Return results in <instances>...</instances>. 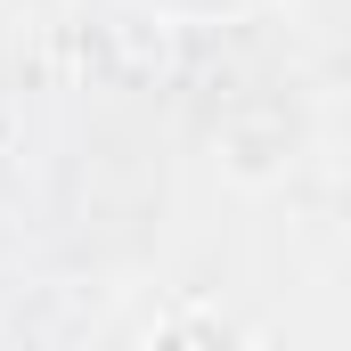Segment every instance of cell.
<instances>
[{
	"label": "cell",
	"mask_w": 351,
	"mask_h": 351,
	"mask_svg": "<svg viewBox=\"0 0 351 351\" xmlns=\"http://www.w3.org/2000/svg\"><path fill=\"white\" fill-rule=\"evenodd\" d=\"M147 8H172V16H196V25H213V16H245V8H262V0H147Z\"/></svg>",
	"instance_id": "6da1fadb"
}]
</instances>
